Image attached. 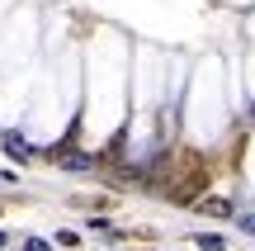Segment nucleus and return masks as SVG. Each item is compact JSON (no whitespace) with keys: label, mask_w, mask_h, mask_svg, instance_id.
Here are the masks:
<instances>
[{"label":"nucleus","mask_w":255,"mask_h":251,"mask_svg":"<svg viewBox=\"0 0 255 251\" xmlns=\"http://www.w3.org/2000/svg\"><path fill=\"white\" fill-rule=\"evenodd\" d=\"M203 190H208V166H203V157L180 152V157L170 161V180L161 185V195L170 199V204H189L194 209V199H203Z\"/></svg>","instance_id":"f257e3e1"},{"label":"nucleus","mask_w":255,"mask_h":251,"mask_svg":"<svg viewBox=\"0 0 255 251\" xmlns=\"http://www.w3.org/2000/svg\"><path fill=\"white\" fill-rule=\"evenodd\" d=\"M194 209H199V214H208V218H232V214H237V209H232V204H227L222 195H203V199H199Z\"/></svg>","instance_id":"f03ea898"},{"label":"nucleus","mask_w":255,"mask_h":251,"mask_svg":"<svg viewBox=\"0 0 255 251\" xmlns=\"http://www.w3.org/2000/svg\"><path fill=\"white\" fill-rule=\"evenodd\" d=\"M194 242H199V251H227V242H222L218 233H199Z\"/></svg>","instance_id":"7ed1b4c3"},{"label":"nucleus","mask_w":255,"mask_h":251,"mask_svg":"<svg viewBox=\"0 0 255 251\" xmlns=\"http://www.w3.org/2000/svg\"><path fill=\"white\" fill-rule=\"evenodd\" d=\"M5 147L14 152V157H28V147H24V138H5Z\"/></svg>","instance_id":"20e7f679"},{"label":"nucleus","mask_w":255,"mask_h":251,"mask_svg":"<svg viewBox=\"0 0 255 251\" xmlns=\"http://www.w3.org/2000/svg\"><path fill=\"white\" fill-rule=\"evenodd\" d=\"M5 242H9V237H5V233H0V247H5Z\"/></svg>","instance_id":"39448f33"}]
</instances>
